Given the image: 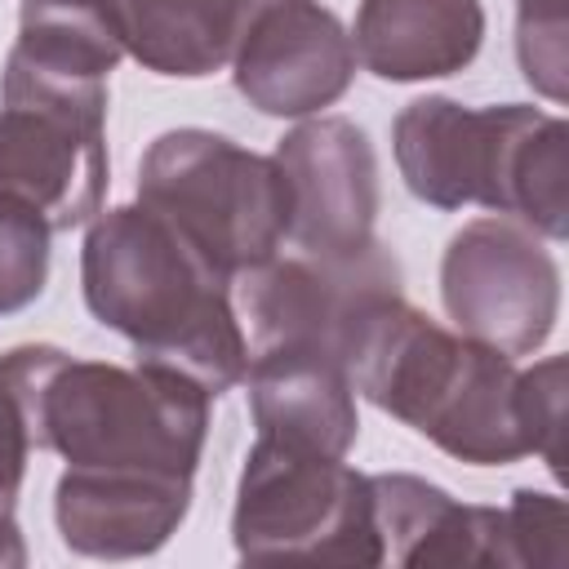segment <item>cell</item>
Returning a JSON list of instances; mask_svg holds the SVG:
<instances>
[{"label":"cell","mask_w":569,"mask_h":569,"mask_svg":"<svg viewBox=\"0 0 569 569\" xmlns=\"http://www.w3.org/2000/svg\"><path fill=\"white\" fill-rule=\"evenodd\" d=\"M347 369L365 400L440 445L449 458L502 467L538 453L560 476V356L516 369L511 356L467 333H449L427 311L391 298L365 320Z\"/></svg>","instance_id":"obj_1"},{"label":"cell","mask_w":569,"mask_h":569,"mask_svg":"<svg viewBox=\"0 0 569 569\" xmlns=\"http://www.w3.org/2000/svg\"><path fill=\"white\" fill-rule=\"evenodd\" d=\"M0 387L22 409L31 445L67 462L62 480L191 489L213 400L191 378L27 342L0 356Z\"/></svg>","instance_id":"obj_2"},{"label":"cell","mask_w":569,"mask_h":569,"mask_svg":"<svg viewBox=\"0 0 569 569\" xmlns=\"http://www.w3.org/2000/svg\"><path fill=\"white\" fill-rule=\"evenodd\" d=\"M80 284L93 320L124 333L142 365L173 369L209 396L244 382L249 342L231 280L142 200L89 218Z\"/></svg>","instance_id":"obj_3"},{"label":"cell","mask_w":569,"mask_h":569,"mask_svg":"<svg viewBox=\"0 0 569 569\" xmlns=\"http://www.w3.org/2000/svg\"><path fill=\"white\" fill-rule=\"evenodd\" d=\"M405 187L431 209L485 204L547 240L569 236V124L525 102L418 98L391 124Z\"/></svg>","instance_id":"obj_4"},{"label":"cell","mask_w":569,"mask_h":569,"mask_svg":"<svg viewBox=\"0 0 569 569\" xmlns=\"http://www.w3.org/2000/svg\"><path fill=\"white\" fill-rule=\"evenodd\" d=\"M107 191V76L9 49L0 76V196L71 231Z\"/></svg>","instance_id":"obj_5"},{"label":"cell","mask_w":569,"mask_h":569,"mask_svg":"<svg viewBox=\"0 0 569 569\" xmlns=\"http://www.w3.org/2000/svg\"><path fill=\"white\" fill-rule=\"evenodd\" d=\"M138 200L169 218L227 280L271 262L289 236L280 164L213 129L160 133L142 156Z\"/></svg>","instance_id":"obj_6"},{"label":"cell","mask_w":569,"mask_h":569,"mask_svg":"<svg viewBox=\"0 0 569 569\" xmlns=\"http://www.w3.org/2000/svg\"><path fill=\"white\" fill-rule=\"evenodd\" d=\"M231 538L240 560H329L382 565L373 485L333 453L298 449L271 436L244 458Z\"/></svg>","instance_id":"obj_7"},{"label":"cell","mask_w":569,"mask_h":569,"mask_svg":"<svg viewBox=\"0 0 569 569\" xmlns=\"http://www.w3.org/2000/svg\"><path fill=\"white\" fill-rule=\"evenodd\" d=\"M440 298L458 333L502 356H533L560 316V267L525 222L476 218L445 249Z\"/></svg>","instance_id":"obj_8"},{"label":"cell","mask_w":569,"mask_h":569,"mask_svg":"<svg viewBox=\"0 0 569 569\" xmlns=\"http://www.w3.org/2000/svg\"><path fill=\"white\" fill-rule=\"evenodd\" d=\"M400 262L387 244H365L342 258L298 253L271 258L240 276V307L258 347H311L351 360L365 320L400 293Z\"/></svg>","instance_id":"obj_9"},{"label":"cell","mask_w":569,"mask_h":569,"mask_svg":"<svg viewBox=\"0 0 569 569\" xmlns=\"http://www.w3.org/2000/svg\"><path fill=\"white\" fill-rule=\"evenodd\" d=\"M289 187V240L302 253L342 258L373 244L378 156L360 124L320 116L289 129L271 156Z\"/></svg>","instance_id":"obj_10"},{"label":"cell","mask_w":569,"mask_h":569,"mask_svg":"<svg viewBox=\"0 0 569 569\" xmlns=\"http://www.w3.org/2000/svg\"><path fill=\"white\" fill-rule=\"evenodd\" d=\"M351 76V36L320 0H271L231 58L236 89L262 116H311L333 107Z\"/></svg>","instance_id":"obj_11"},{"label":"cell","mask_w":569,"mask_h":569,"mask_svg":"<svg viewBox=\"0 0 569 569\" xmlns=\"http://www.w3.org/2000/svg\"><path fill=\"white\" fill-rule=\"evenodd\" d=\"M244 378L258 436L347 458L360 422L351 369L342 356L311 347H258Z\"/></svg>","instance_id":"obj_12"},{"label":"cell","mask_w":569,"mask_h":569,"mask_svg":"<svg viewBox=\"0 0 569 569\" xmlns=\"http://www.w3.org/2000/svg\"><path fill=\"white\" fill-rule=\"evenodd\" d=\"M373 511L382 529V547L396 565H507L511 569V538L507 511L471 507L427 485L422 476L387 471L369 476Z\"/></svg>","instance_id":"obj_13"},{"label":"cell","mask_w":569,"mask_h":569,"mask_svg":"<svg viewBox=\"0 0 569 569\" xmlns=\"http://www.w3.org/2000/svg\"><path fill=\"white\" fill-rule=\"evenodd\" d=\"M485 40L480 0H360L351 49L378 80H440L476 62Z\"/></svg>","instance_id":"obj_14"},{"label":"cell","mask_w":569,"mask_h":569,"mask_svg":"<svg viewBox=\"0 0 569 569\" xmlns=\"http://www.w3.org/2000/svg\"><path fill=\"white\" fill-rule=\"evenodd\" d=\"M267 4L271 0H107L124 53L156 76L182 80L222 71Z\"/></svg>","instance_id":"obj_15"},{"label":"cell","mask_w":569,"mask_h":569,"mask_svg":"<svg viewBox=\"0 0 569 569\" xmlns=\"http://www.w3.org/2000/svg\"><path fill=\"white\" fill-rule=\"evenodd\" d=\"M49 227L40 213L0 196V316L22 311L49 280Z\"/></svg>","instance_id":"obj_16"},{"label":"cell","mask_w":569,"mask_h":569,"mask_svg":"<svg viewBox=\"0 0 569 569\" xmlns=\"http://www.w3.org/2000/svg\"><path fill=\"white\" fill-rule=\"evenodd\" d=\"M565 36H569V0H516L520 71L551 102H565V71H569Z\"/></svg>","instance_id":"obj_17"},{"label":"cell","mask_w":569,"mask_h":569,"mask_svg":"<svg viewBox=\"0 0 569 569\" xmlns=\"http://www.w3.org/2000/svg\"><path fill=\"white\" fill-rule=\"evenodd\" d=\"M507 511L511 569H565L569 560V511L556 493L516 489Z\"/></svg>","instance_id":"obj_18"},{"label":"cell","mask_w":569,"mask_h":569,"mask_svg":"<svg viewBox=\"0 0 569 569\" xmlns=\"http://www.w3.org/2000/svg\"><path fill=\"white\" fill-rule=\"evenodd\" d=\"M27 453H31L27 418H22V409L13 405V396L0 387V569H22V565H27L22 529H18V520H13L18 489H22V471H27Z\"/></svg>","instance_id":"obj_19"}]
</instances>
